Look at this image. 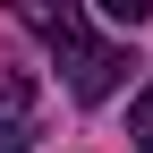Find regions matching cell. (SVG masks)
<instances>
[{
  "mask_svg": "<svg viewBox=\"0 0 153 153\" xmlns=\"http://www.w3.org/2000/svg\"><path fill=\"white\" fill-rule=\"evenodd\" d=\"M17 17H26V26L51 43V60L68 68V94H76V102H111V94H119V76L136 68L119 43H102V34L85 26V9H51V0H26Z\"/></svg>",
  "mask_w": 153,
  "mask_h": 153,
  "instance_id": "cell-1",
  "label": "cell"
},
{
  "mask_svg": "<svg viewBox=\"0 0 153 153\" xmlns=\"http://www.w3.org/2000/svg\"><path fill=\"white\" fill-rule=\"evenodd\" d=\"M26 111H34L26 68H0V136H17V128H26Z\"/></svg>",
  "mask_w": 153,
  "mask_h": 153,
  "instance_id": "cell-2",
  "label": "cell"
},
{
  "mask_svg": "<svg viewBox=\"0 0 153 153\" xmlns=\"http://www.w3.org/2000/svg\"><path fill=\"white\" fill-rule=\"evenodd\" d=\"M128 136H136V153H153V85L136 94V111H128Z\"/></svg>",
  "mask_w": 153,
  "mask_h": 153,
  "instance_id": "cell-3",
  "label": "cell"
}]
</instances>
